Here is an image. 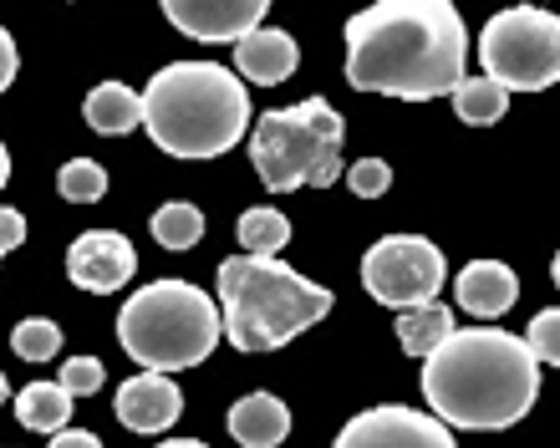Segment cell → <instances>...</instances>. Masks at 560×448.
Masks as SVG:
<instances>
[{"mask_svg":"<svg viewBox=\"0 0 560 448\" xmlns=\"http://www.w3.org/2000/svg\"><path fill=\"white\" fill-rule=\"evenodd\" d=\"M5 392H11V388H5V373H0V403H5Z\"/></svg>","mask_w":560,"mask_h":448,"instance_id":"d6a6232c","label":"cell"},{"mask_svg":"<svg viewBox=\"0 0 560 448\" xmlns=\"http://www.w3.org/2000/svg\"><path fill=\"white\" fill-rule=\"evenodd\" d=\"M159 448H209V444H199V438H163Z\"/></svg>","mask_w":560,"mask_h":448,"instance_id":"f546056e","label":"cell"},{"mask_svg":"<svg viewBox=\"0 0 560 448\" xmlns=\"http://www.w3.org/2000/svg\"><path fill=\"white\" fill-rule=\"evenodd\" d=\"M88 122L103 138L133 133V128H143V92H133L128 82H97L88 97Z\"/></svg>","mask_w":560,"mask_h":448,"instance_id":"2e32d148","label":"cell"},{"mask_svg":"<svg viewBox=\"0 0 560 448\" xmlns=\"http://www.w3.org/2000/svg\"><path fill=\"white\" fill-rule=\"evenodd\" d=\"M485 76L504 92H546L560 82V15L546 5H510L479 31Z\"/></svg>","mask_w":560,"mask_h":448,"instance_id":"52a82bcc","label":"cell"},{"mask_svg":"<svg viewBox=\"0 0 560 448\" xmlns=\"http://www.w3.org/2000/svg\"><path fill=\"white\" fill-rule=\"evenodd\" d=\"M443 250L423 235H383L362 260V285L372 300H383L393 311H413L439 300L443 291Z\"/></svg>","mask_w":560,"mask_h":448,"instance_id":"ba28073f","label":"cell"},{"mask_svg":"<svg viewBox=\"0 0 560 448\" xmlns=\"http://www.w3.org/2000/svg\"><path fill=\"white\" fill-rule=\"evenodd\" d=\"M51 448H103V438L88 428H61V434H51Z\"/></svg>","mask_w":560,"mask_h":448,"instance_id":"f1b7e54d","label":"cell"},{"mask_svg":"<svg viewBox=\"0 0 560 448\" xmlns=\"http://www.w3.org/2000/svg\"><path fill=\"white\" fill-rule=\"evenodd\" d=\"M21 239H26V214H21V210H5V204H0V255L15 250Z\"/></svg>","mask_w":560,"mask_h":448,"instance_id":"4316f807","label":"cell"},{"mask_svg":"<svg viewBox=\"0 0 560 448\" xmlns=\"http://www.w3.org/2000/svg\"><path fill=\"white\" fill-rule=\"evenodd\" d=\"M220 306L189 281H153L122 300L118 342L143 373H184L220 346Z\"/></svg>","mask_w":560,"mask_h":448,"instance_id":"5b68a950","label":"cell"},{"mask_svg":"<svg viewBox=\"0 0 560 448\" xmlns=\"http://www.w3.org/2000/svg\"><path fill=\"white\" fill-rule=\"evenodd\" d=\"M143 128L168 158H220L250 128V87L220 61H168L143 92Z\"/></svg>","mask_w":560,"mask_h":448,"instance_id":"3957f363","label":"cell"},{"mask_svg":"<svg viewBox=\"0 0 560 448\" xmlns=\"http://www.w3.org/2000/svg\"><path fill=\"white\" fill-rule=\"evenodd\" d=\"M11 346L21 362H46L61 352V331H57V321H46V316H26V321L11 331Z\"/></svg>","mask_w":560,"mask_h":448,"instance_id":"603a6c76","label":"cell"},{"mask_svg":"<svg viewBox=\"0 0 560 448\" xmlns=\"http://www.w3.org/2000/svg\"><path fill=\"white\" fill-rule=\"evenodd\" d=\"M67 275H72V285L92 291V296L122 291L138 275L133 239L118 235V229H88V235H77L72 250H67Z\"/></svg>","mask_w":560,"mask_h":448,"instance_id":"30bf717a","label":"cell"},{"mask_svg":"<svg viewBox=\"0 0 560 448\" xmlns=\"http://www.w3.org/2000/svg\"><path fill=\"white\" fill-rule=\"evenodd\" d=\"M57 189H61V199H72V204H97V199L107 194V168L92 164V158H72V164H61Z\"/></svg>","mask_w":560,"mask_h":448,"instance_id":"7402d4cb","label":"cell"},{"mask_svg":"<svg viewBox=\"0 0 560 448\" xmlns=\"http://www.w3.org/2000/svg\"><path fill=\"white\" fill-rule=\"evenodd\" d=\"M454 113L464 122H500L510 113V92L489 76H464L454 87Z\"/></svg>","mask_w":560,"mask_h":448,"instance_id":"44dd1931","label":"cell"},{"mask_svg":"<svg viewBox=\"0 0 560 448\" xmlns=\"http://www.w3.org/2000/svg\"><path fill=\"white\" fill-rule=\"evenodd\" d=\"M148 229H153V239H159L163 250H194L205 239V210H194L189 199H174V204H163L148 220Z\"/></svg>","mask_w":560,"mask_h":448,"instance_id":"ffe728a7","label":"cell"},{"mask_svg":"<svg viewBox=\"0 0 560 448\" xmlns=\"http://www.w3.org/2000/svg\"><path fill=\"white\" fill-rule=\"evenodd\" d=\"M550 281H556V291H560V250H556V266H550Z\"/></svg>","mask_w":560,"mask_h":448,"instance_id":"1f68e13d","label":"cell"},{"mask_svg":"<svg viewBox=\"0 0 560 448\" xmlns=\"http://www.w3.org/2000/svg\"><path fill=\"white\" fill-rule=\"evenodd\" d=\"M331 311V291L280 260L230 255L220 266V321L240 352H276Z\"/></svg>","mask_w":560,"mask_h":448,"instance_id":"277c9868","label":"cell"},{"mask_svg":"<svg viewBox=\"0 0 560 448\" xmlns=\"http://www.w3.org/2000/svg\"><path fill=\"white\" fill-rule=\"evenodd\" d=\"M5 179H11V153H5V143H0V189H5Z\"/></svg>","mask_w":560,"mask_h":448,"instance_id":"4dcf8cb0","label":"cell"},{"mask_svg":"<svg viewBox=\"0 0 560 448\" xmlns=\"http://www.w3.org/2000/svg\"><path fill=\"white\" fill-rule=\"evenodd\" d=\"M291 434V413L276 392H245L235 408H230V438L240 448H276Z\"/></svg>","mask_w":560,"mask_h":448,"instance_id":"9a60e30c","label":"cell"},{"mask_svg":"<svg viewBox=\"0 0 560 448\" xmlns=\"http://www.w3.org/2000/svg\"><path fill=\"white\" fill-rule=\"evenodd\" d=\"M72 413V398L61 392V382H31L15 392V418L26 423L31 434H61Z\"/></svg>","mask_w":560,"mask_h":448,"instance_id":"ac0fdd59","label":"cell"},{"mask_svg":"<svg viewBox=\"0 0 560 448\" xmlns=\"http://www.w3.org/2000/svg\"><path fill=\"white\" fill-rule=\"evenodd\" d=\"M469 67V31L448 0H377L347 21V82L383 97H448Z\"/></svg>","mask_w":560,"mask_h":448,"instance_id":"6da1fadb","label":"cell"},{"mask_svg":"<svg viewBox=\"0 0 560 448\" xmlns=\"http://www.w3.org/2000/svg\"><path fill=\"white\" fill-rule=\"evenodd\" d=\"M454 311L443 306V300H428V306H413V311H402L398 316V342L408 357H433L448 337H454Z\"/></svg>","mask_w":560,"mask_h":448,"instance_id":"e0dca14e","label":"cell"},{"mask_svg":"<svg viewBox=\"0 0 560 448\" xmlns=\"http://www.w3.org/2000/svg\"><path fill=\"white\" fill-rule=\"evenodd\" d=\"M163 15L194 42H245L266 26L270 0H163Z\"/></svg>","mask_w":560,"mask_h":448,"instance_id":"8fae6325","label":"cell"},{"mask_svg":"<svg viewBox=\"0 0 560 448\" xmlns=\"http://www.w3.org/2000/svg\"><path fill=\"white\" fill-rule=\"evenodd\" d=\"M15 72H21V57H15V42H11V31L0 26V92L15 82Z\"/></svg>","mask_w":560,"mask_h":448,"instance_id":"83f0119b","label":"cell"},{"mask_svg":"<svg viewBox=\"0 0 560 448\" xmlns=\"http://www.w3.org/2000/svg\"><path fill=\"white\" fill-rule=\"evenodd\" d=\"M341 113L326 97H306L295 107H270L250 128V164L270 194L291 189H331L347 174L341 164Z\"/></svg>","mask_w":560,"mask_h":448,"instance_id":"8992f818","label":"cell"},{"mask_svg":"<svg viewBox=\"0 0 560 448\" xmlns=\"http://www.w3.org/2000/svg\"><path fill=\"white\" fill-rule=\"evenodd\" d=\"M423 398L443 428H469V434L510 428L540 398V362L515 331H454L423 362Z\"/></svg>","mask_w":560,"mask_h":448,"instance_id":"7a4b0ae2","label":"cell"},{"mask_svg":"<svg viewBox=\"0 0 560 448\" xmlns=\"http://www.w3.org/2000/svg\"><path fill=\"white\" fill-rule=\"evenodd\" d=\"M295 61H301V46H295L285 31H276V26H260V31H250L245 42H235L240 76H245V82H260V87L285 82V76L295 72Z\"/></svg>","mask_w":560,"mask_h":448,"instance_id":"5bb4252c","label":"cell"},{"mask_svg":"<svg viewBox=\"0 0 560 448\" xmlns=\"http://www.w3.org/2000/svg\"><path fill=\"white\" fill-rule=\"evenodd\" d=\"M525 346H530L535 362H550V367H560V306L540 311L530 327H525Z\"/></svg>","mask_w":560,"mask_h":448,"instance_id":"cb8c5ba5","label":"cell"},{"mask_svg":"<svg viewBox=\"0 0 560 448\" xmlns=\"http://www.w3.org/2000/svg\"><path fill=\"white\" fill-rule=\"evenodd\" d=\"M113 413H118V423L133 428V434H163V428L178 423V413H184V392L163 373H138L118 388Z\"/></svg>","mask_w":560,"mask_h":448,"instance_id":"7c38bea8","label":"cell"},{"mask_svg":"<svg viewBox=\"0 0 560 448\" xmlns=\"http://www.w3.org/2000/svg\"><path fill=\"white\" fill-rule=\"evenodd\" d=\"M57 382H61V392H67V398H88V392L103 388V362H97V357H72L67 367H61Z\"/></svg>","mask_w":560,"mask_h":448,"instance_id":"484cf974","label":"cell"},{"mask_svg":"<svg viewBox=\"0 0 560 448\" xmlns=\"http://www.w3.org/2000/svg\"><path fill=\"white\" fill-rule=\"evenodd\" d=\"M240 235V255H255V260H276V250H285L291 245V220L280 210H245L235 224Z\"/></svg>","mask_w":560,"mask_h":448,"instance_id":"d6986e66","label":"cell"},{"mask_svg":"<svg viewBox=\"0 0 560 448\" xmlns=\"http://www.w3.org/2000/svg\"><path fill=\"white\" fill-rule=\"evenodd\" d=\"M458 306L469 316H479V321H494V316H504L510 306H515L520 296V281H515V270L504 266V260H474V266L458 270Z\"/></svg>","mask_w":560,"mask_h":448,"instance_id":"4fadbf2b","label":"cell"},{"mask_svg":"<svg viewBox=\"0 0 560 448\" xmlns=\"http://www.w3.org/2000/svg\"><path fill=\"white\" fill-rule=\"evenodd\" d=\"M347 184L357 199H377L393 189V168L383 158H357V164H347Z\"/></svg>","mask_w":560,"mask_h":448,"instance_id":"d4e9b609","label":"cell"},{"mask_svg":"<svg viewBox=\"0 0 560 448\" xmlns=\"http://www.w3.org/2000/svg\"><path fill=\"white\" fill-rule=\"evenodd\" d=\"M331 448H458V444L433 413H418V408H402V403H383V408L357 413V418L337 434Z\"/></svg>","mask_w":560,"mask_h":448,"instance_id":"9c48e42d","label":"cell"}]
</instances>
